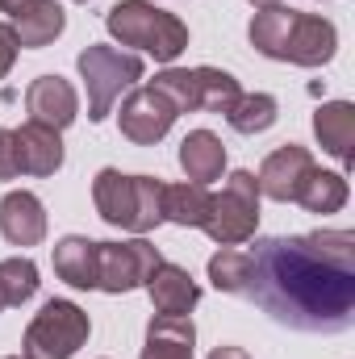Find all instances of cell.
Segmentation results:
<instances>
[{
    "label": "cell",
    "instance_id": "1",
    "mask_svg": "<svg viewBox=\"0 0 355 359\" xmlns=\"http://www.w3.org/2000/svg\"><path fill=\"white\" fill-rule=\"evenodd\" d=\"M272 322L305 334H339L355 322V234L314 230L260 238L247 251L243 292Z\"/></svg>",
    "mask_w": 355,
    "mask_h": 359
},
{
    "label": "cell",
    "instance_id": "2",
    "mask_svg": "<svg viewBox=\"0 0 355 359\" xmlns=\"http://www.w3.org/2000/svg\"><path fill=\"white\" fill-rule=\"evenodd\" d=\"M105 25L121 46H138V50L155 55V63H172L188 50V25L176 13H168L151 0H117L109 8Z\"/></svg>",
    "mask_w": 355,
    "mask_h": 359
},
{
    "label": "cell",
    "instance_id": "3",
    "mask_svg": "<svg viewBox=\"0 0 355 359\" xmlns=\"http://www.w3.org/2000/svg\"><path fill=\"white\" fill-rule=\"evenodd\" d=\"M92 201L109 226H121L134 234H147L163 222V180L121 176L117 168H105L92 180Z\"/></svg>",
    "mask_w": 355,
    "mask_h": 359
},
{
    "label": "cell",
    "instance_id": "4",
    "mask_svg": "<svg viewBox=\"0 0 355 359\" xmlns=\"http://www.w3.org/2000/svg\"><path fill=\"white\" fill-rule=\"evenodd\" d=\"M88 313L76 301H46L42 313H34L25 339H21V355L25 359H72L88 343Z\"/></svg>",
    "mask_w": 355,
    "mask_h": 359
},
{
    "label": "cell",
    "instance_id": "5",
    "mask_svg": "<svg viewBox=\"0 0 355 359\" xmlns=\"http://www.w3.org/2000/svg\"><path fill=\"white\" fill-rule=\"evenodd\" d=\"M255 226H260V184L251 172H230L226 188L209 196V213L201 230L217 247H239L255 234Z\"/></svg>",
    "mask_w": 355,
    "mask_h": 359
},
{
    "label": "cell",
    "instance_id": "6",
    "mask_svg": "<svg viewBox=\"0 0 355 359\" xmlns=\"http://www.w3.org/2000/svg\"><path fill=\"white\" fill-rule=\"evenodd\" d=\"M80 76H84V88H88V117L92 121H105L113 113V100L126 88H134L142 80V59L138 55H126L117 46H88L80 50Z\"/></svg>",
    "mask_w": 355,
    "mask_h": 359
},
{
    "label": "cell",
    "instance_id": "7",
    "mask_svg": "<svg viewBox=\"0 0 355 359\" xmlns=\"http://www.w3.org/2000/svg\"><path fill=\"white\" fill-rule=\"evenodd\" d=\"M163 264V255L147 243H96V288L100 292H130V288H147L151 271Z\"/></svg>",
    "mask_w": 355,
    "mask_h": 359
},
{
    "label": "cell",
    "instance_id": "8",
    "mask_svg": "<svg viewBox=\"0 0 355 359\" xmlns=\"http://www.w3.org/2000/svg\"><path fill=\"white\" fill-rule=\"evenodd\" d=\"M121 134L134 142V147H155L159 138H168V130L176 126V104L163 96L159 88L142 84V88H130V96L121 100Z\"/></svg>",
    "mask_w": 355,
    "mask_h": 359
},
{
    "label": "cell",
    "instance_id": "9",
    "mask_svg": "<svg viewBox=\"0 0 355 359\" xmlns=\"http://www.w3.org/2000/svg\"><path fill=\"white\" fill-rule=\"evenodd\" d=\"M335 46H339V34H335V25L326 17H318V13H293V25H288L280 63L322 67V63L335 59Z\"/></svg>",
    "mask_w": 355,
    "mask_h": 359
},
{
    "label": "cell",
    "instance_id": "10",
    "mask_svg": "<svg viewBox=\"0 0 355 359\" xmlns=\"http://www.w3.org/2000/svg\"><path fill=\"white\" fill-rule=\"evenodd\" d=\"M314 172V155L305 151V147H297V142H284L280 151H272L264 159V168H260V196H272V201H297V192H301V184L309 180Z\"/></svg>",
    "mask_w": 355,
    "mask_h": 359
},
{
    "label": "cell",
    "instance_id": "11",
    "mask_svg": "<svg viewBox=\"0 0 355 359\" xmlns=\"http://www.w3.org/2000/svg\"><path fill=\"white\" fill-rule=\"evenodd\" d=\"M25 109H29V121L51 126V130H67L80 113V96L63 76H38L25 92Z\"/></svg>",
    "mask_w": 355,
    "mask_h": 359
},
{
    "label": "cell",
    "instance_id": "12",
    "mask_svg": "<svg viewBox=\"0 0 355 359\" xmlns=\"http://www.w3.org/2000/svg\"><path fill=\"white\" fill-rule=\"evenodd\" d=\"M0 234L13 247H38L46 238V209L34 192H8L0 201Z\"/></svg>",
    "mask_w": 355,
    "mask_h": 359
},
{
    "label": "cell",
    "instance_id": "13",
    "mask_svg": "<svg viewBox=\"0 0 355 359\" xmlns=\"http://www.w3.org/2000/svg\"><path fill=\"white\" fill-rule=\"evenodd\" d=\"M147 292H151L155 313H172V318H188V309L201 301V288H196V280L188 276V268L168 264V259L151 271Z\"/></svg>",
    "mask_w": 355,
    "mask_h": 359
},
{
    "label": "cell",
    "instance_id": "14",
    "mask_svg": "<svg viewBox=\"0 0 355 359\" xmlns=\"http://www.w3.org/2000/svg\"><path fill=\"white\" fill-rule=\"evenodd\" d=\"M13 138H17L21 172H29V176H55V172L63 168V142H59V130L38 126V121H25L21 130H13Z\"/></svg>",
    "mask_w": 355,
    "mask_h": 359
},
{
    "label": "cell",
    "instance_id": "15",
    "mask_svg": "<svg viewBox=\"0 0 355 359\" xmlns=\"http://www.w3.org/2000/svg\"><path fill=\"white\" fill-rule=\"evenodd\" d=\"M314 134L322 142L326 155H335L343 168H351L355 159V104L351 100H330L314 113Z\"/></svg>",
    "mask_w": 355,
    "mask_h": 359
},
{
    "label": "cell",
    "instance_id": "16",
    "mask_svg": "<svg viewBox=\"0 0 355 359\" xmlns=\"http://www.w3.org/2000/svg\"><path fill=\"white\" fill-rule=\"evenodd\" d=\"M180 168H184L188 184H213V180H222V172H226V147H222V138L209 134V130H192L180 142Z\"/></svg>",
    "mask_w": 355,
    "mask_h": 359
},
{
    "label": "cell",
    "instance_id": "17",
    "mask_svg": "<svg viewBox=\"0 0 355 359\" xmlns=\"http://www.w3.org/2000/svg\"><path fill=\"white\" fill-rule=\"evenodd\" d=\"M63 25H67V17H63V4L59 0H29L21 13H13V34L29 50L51 46L63 34Z\"/></svg>",
    "mask_w": 355,
    "mask_h": 359
},
{
    "label": "cell",
    "instance_id": "18",
    "mask_svg": "<svg viewBox=\"0 0 355 359\" xmlns=\"http://www.w3.org/2000/svg\"><path fill=\"white\" fill-rule=\"evenodd\" d=\"M192 347H196L192 322L188 318H172V313H159L147 326L142 359H192Z\"/></svg>",
    "mask_w": 355,
    "mask_h": 359
},
{
    "label": "cell",
    "instance_id": "19",
    "mask_svg": "<svg viewBox=\"0 0 355 359\" xmlns=\"http://www.w3.org/2000/svg\"><path fill=\"white\" fill-rule=\"evenodd\" d=\"M55 276L72 288H96V243L84 234H67L55 243Z\"/></svg>",
    "mask_w": 355,
    "mask_h": 359
},
{
    "label": "cell",
    "instance_id": "20",
    "mask_svg": "<svg viewBox=\"0 0 355 359\" xmlns=\"http://www.w3.org/2000/svg\"><path fill=\"white\" fill-rule=\"evenodd\" d=\"M297 205H305L309 213H339L347 205V176L343 172H309V180L297 192Z\"/></svg>",
    "mask_w": 355,
    "mask_h": 359
},
{
    "label": "cell",
    "instance_id": "21",
    "mask_svg": "<svg viewBox=\"0 0 355 359\" xmlns=\"http://www.w3.org/2000/svg\"><path fill=\"white\" fill-rule=\"evenodd\" d=\"M205 213H209L205 184H163V222L205 226Z\"/></svg>",
    "mask_w": 355,
    "mask_h": 359
},
{
    "label": "cell",
    "instance_id": "22",
    "mask_svg": "<svg viewBox=\"0 0 355 359\" xmlns=\"http://www.w3.org/2000/svg\"><path fill=\"white\" fill-rule=\"evenodd\" d=\"M293 13H297V8L272 4V8H260V13L251 17V46H255L260 55H267V59H280V55H284V38H288Z\"/></svg>",
    "mask_w": 355,
    "mask_h": 359
},
{
    "label": "cell",
    "instance_id": "23",
    "mask_svg": "<svg viewBox=\"0 0 355 359\" xmlns=\"http://www.w3.org/2000/svg\"><path fill=\"white\" fill-rule=\"evenodd\" d=\"M226 121L239 134H264V130L276 126V96H267V92H243L226 109Z\"/></svg>",
    "mask_w": 355,
    "mask_h": 359
},
{
    "label": "cell",
    "instance_id": "24",
    "mask_svg": "<svg viewBox=\"0 0 355 359\" xmlns=\"http://www.w3.org/2000/svg\"><path fill=\"white\" fill-rule=\"evenodd\" d=\"M196 72V100H201V113H226L243 92L239 80L230 72H217V67H192Z\"/></svg>",
    "mask_w": 355,
    "mask_h": 359
},
{
    "label": "cell",
    "instance_id": "25",
    "mask_svg": "<svg viewBox=\"0 0 355 359\" xmlns=\"http://www.w3.org/2000/svg\"><path fill=\"white\" fill-rule=\"evenodd\" d=\"M34 292H38V268H34V259L17 255V259L0 264V301L4 305H25Z\"/></svg>",
    "mask_w": 355,
    "mask_h": 359
},
{
    "label": "cell",
    "instance_id": "26",
    "mask_svg": "<svg viewBox=\"0 0 355 359\" xmlns=\"http://www.w3.org/2000/svg\"><path fill=\"white\" fill-rule=\"evenodd\" d=\"M151 88H159L172 104L176 113H201V100H196V72L188 67H168L151 80Z\"/></svg>",
    "mask_w": 355,
    "mask_h": 359
},
{
    "label": "cell",
    "instance_id": "27",
    "mask_svg": "<svg viewBox=\"0 0 355 359\" xmlns=\"http://www.w3.org/2000/svg\"><path fill=\"white\" fill-rule=\"evenodd\" d=\"M209 280H213V288L217 292H243V284H247V251H239V247H222L213 259H209Z\"/></svg>",
    "mask_w": 355,
    "mask_h": 359
},
{
    "label": "cell",
    "instance_id": "28",
    "mask_svg": "<svg viewBox=\"0 0 355 359\" xmlns=\"http://www.w3.org/2000/svg\"><path fill=\"white\" fill-rule=\"evenodd\" d=\"M21 176V159H17V138L13 130H0V180Z\"/></svg>",
    "mask_w": 355,
    "mask_h": 359
},
{
    "label": "cell",
    "instance_id": "29",
    "mask_svg": "<svg viewBox=\"0 0 355 359\" xmlns=\"http://www.w3.org/2000/svg\"><path fill=\"white\" fill-rule=\"evenodd\" d=\"M17 50H21V42H17L13 25H0V80L13 72V63H17Z\"/></svg>",
    "mask_w": 355,
    "mask_h": 359
},
{
    "label": "cell",
    "instance_id": "30",
    "mask_svg": "<svg viewBox=\"0 0 355 359\" xmlns=\"http://www.w3.org/2000/svg\"><path fill=\"white\" fill-rule=\"evenodd\" d=\"M209 359H251V355H247L243 347H213V351H209Z\"/></svg>",
    "mask_w": 355,
    "mask_h": 359
},
{
    "label": "cell",
    "instance_id": "31",
    "mask_svg": "<svg viewBox=\"0 0 355 359\" xmlns=\"http://www.w3.org/2000/svg\"><path fill=\"white\" fill-rule=\"evenodd\" d=\"M29 0H0V13H21Z\"/></svg>",
    "mask_w": 355,
    "mask_h": 359
},
{
    "label": "cell",
    "instance_id": "32",
    "mask_svg": "<svg viewBox=\"0 0 355 359\" xmlns=\"http://www.w3.org/2000/svg\"><path fill=\"white\" fill-rule=\"evenodd\" d=\"M255 8H272V4H280V0H251Z\"/></svg>",
    "mask_w": 355,
    "mask_h": 359
},
{
    "label": "cell",
    "instance_id": "33",
    "mask_svg": "<svg viewBox=\"0 0 355 359\" xmlns=\"http://www.w3.org/2000/svg\"><path fill=\"white\" fill-rule=\"evenodd\" d=\"M8 359H25V355H8Z\"/></svg>",
    "mask_w": 355,
    "mask_h": 359
},
{
    "label": "cell",
    "instance_id": "34",
    "mask_svg": "<svg viewBox=\"0 0 355 359\" xmlns=\"http://www.w3.org/2000/svg\"><path fill=\"white\" fill-rule=\"evenodd\" d=\"M76 4H88V0H76Z\"/></svg>",
    "mask_w": 355,
    "mask_h": 359
},
{
    "label": "cell",
    "instance_id": "35",
    "mask_svg": "<svg viewBox=\"0 0 355 359\" xmlns=\"http://www.w3.org/2000/svg\"><path fill=\"white\" fill-rule=\"evenodd\" d=\"M0 309H4V301H0Z\"/></svg>",
    "mask_w": 355,
    "mask_h": 359
}]
</instances>
